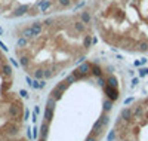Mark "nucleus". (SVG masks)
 <instances>
[{
	"instance_id": "nucleus-1",
	"label": "nucleus",
	"mask_w": 148,
	"mask_h": 141,
	"mask_svg": "<svg viewBox=\"0 0 148 141\" xmlns=\"http://www.w3.org/2000/svg\"><path fill=\"white\" fill-rule=\"evenodd\" d=\"M5 132H6V135H9V137H15V135H18V132H19V123H15V122H9V123H6V126H5Z\"/></svg>"
},
{
	"instance_id": "nucleus-2",
	"label": "nucleus",
	"mask_w": 148,
	"mask_h": 141,
	"mask_svg": "<svg viewBox=\"0 0 148 141\" xmlns=\"http://www.w3.org/2000/svg\"><path fill=\"white\" fill-rule=\"evenodd\" d=\"M104 89V92H105V95H107V98L108 100H111L113 102H116L117 100H119V89H116V88H111V86H105V88H102Z\"/></svg>"
},
{
	"instance_id": "nucleus-3",
	"label": "nucleus",
	"mask_w": 148,
	"mask_h": 141,
	"mask_svg": "<svg viewBox=\"0 0 148 141\" xmlns=\"http://www.w3.org/2000/svg\"><path fill=\"white\" fill-rule=\"evenodd\" d=\"M132 118H133V110H132V107H125V109L120 111V119H121L123 122H130Z\"/></svg>"
},
{
	"instance_id": "nucleus-4",
	"label": "nucleus",
	"mask_w": 148,
	"mask_h": 141,
	"mask_svg": "<svg viewBox=\"0 0 148 141\" xmlns=\"http://www.w3.org/2000/svg\"><path fill=\"white\" fill-rule=\"evenodd\" d=\"M77 70L80 73H83L84 76H90V73H92V64L90 62H82L80 66L77 67Z\"/></svg>"
},
{
	"instance_id": "nucleus-5",
	"label": "nucleus",
	"mask_w": 148,
	"mask_h": 141,
	"mask_svg": "<svg viewBox=\"0 0 148 141\" xmlns=\"http://www.w3.org/2000/svg\"><path fill=\"white\" fill-rule=\"evenodd\" d=\"M28 10H30V6L28 5H19L15 9V12H14V17H24Z\"/></svg>"
},
{
	"instance_id": "nucleus-6",
	"label": "nucleus",
	"mask_w": 148,
	"mask_h": 141,
	"mask_svg": "<svg viewBox=\"0 0 148 141\" xmlns=\"http://www.w3.org/2000/svg\"><path fill=\"white\" fill-rule=\"evenodd\" d=\"M36 5L40 8V10H42V12H46L49 8L52 6V0H40V2H37Z\"/></svg>"
},
{
	"instance_id": "nucleus-7",
	"label": "nucleus",
	"mask_w": 148,
	"mask_h": 141,
	"mask_svg": "<svg viewBox=\"0 0 148 141\" xmlns=\"http://www.w3.org/2000/svg\"><path fill=\"white\" fill-rule=\"evenodd\" d=\"M47 134H49V123L45 120L42 123V126H40V137H42V140H46L47 138Z\"/></svg>"
},
{
	"instance_id": "nucleus-8",
	"label": "nucleus",
	"mask_w": 148,
	"mask_h": 141,
	"mask_svg": "<svg viewBox=\"0 0 148 141\" xmlns=\"http://www.w3.org/2000/svg\"><path fill=\"white\" fill-rule=\"evenodd\" d=\"M31 27L36 31V36H40L42 34V30H43V22L42 21H36V22L31 24Z\"/></svg>"
},
{
	"instance_id": "nucleus-9",
	"label": "nucleus",
	"mask_w": 148,
	"mask_h": 141,
	"mask_svg": "<svg viewBox=\"0 0 148 141\" xmlns=\"http://www.w3.org/2000/svg\"><path fill=\"white\" fill-rule=\"evenodd\" d=\"M62 94H64V92L61 91L59 88H56V86H55V88L52 89V91H51V94H49V95H51L53 100H56V101H58V100H61V98H62Z\"/></svg>"
},
{
	"instance_id": "nucleus-10",
	"label": "nucleus",
	"mask_w": 148,
	"mask_h": 141,
	"mask_svg": "<svg viewBox=\"0 0 148 141\" xmlns=\"http://www.w3.org/2000/svg\"><path fill=\"white\" fill-rule=\"evenodd\" d=\"M53 110L55 109H49V107H46V110H45V120L49 123V122H52L53 120Z\"/></svg>"
},
{
	"instance_id": "nucleus-11",
	"label": "nucleus",
	"mask_w": 148,
	"mask_h": 141,
	"mask_svg": "<svg viewBox=\"0 0 148 141\" xmlns=\"http://www.w3.org/2000/svg\"><path fill=\"white\" fill-rule=\"evenodd\" d=\"M22 37H25V39H33V37H37L36 36V31L33 30V27H28L22 31Z\"/></svg>"
},
{
	"instance_id": "nucleus-12",
	"label": "nucleus",
	"mask_w": 148,
	"mask_h": 141,
	"mask_svg": "<svg viewBox=\"0 0 148 141\" xmlns=\"http://www.w3.org/2000/svg\"><path fill=\"white\" fill-rule=\"evenodd\" d=\"M107 85L108 86H111V88H116V89H119V83H117V77L114 74H111L110 77L107 79Z\"/></svg>"
},
{
	"instance_id": "nucleus-13",
	"label": "nucleus",
	"mask_w": 148,
	"mask_h": 141,
	"mask_svg": "<svg viewBox=\"0 0 148 141\" xmlns=\"http://www.w3.org/2000/svg\"><path fill=\"white\" fill-rule=\"evenodd\" d=\"M102 68L98 66V64H92V74L96 76V77H102Z\"/></svg>"
},
{
	"instance_id": "nucleus-14",
	"label": "nucleus",
	"mask_w": 148,
	"mask_h": 141,
	"mask_svg": "<svg viewBox=\"0 0 148 141\" xmlns=\"http://www.w3.org/2000/svg\"><path fill=\"white\" fill-rule=\"evenodd\" d=\"M92 45H93V37L89 36V34L84 36V39H83V48H84V49H89Z\"/></svg>"
},
{
	"instance_id": "nucleus-15",
	"label": "nucleus",
	"mask_w": 148,
	"mask_h": 141,
	"mask_svg": "<svg viewBox=\"0 0 148 141\" xmlns=\"http://www.w3.org/2000/svg\"><path fill=\"white\" fill-rule=\"evenodd\" d=\"M90 19H92V17L88 10H83L80 14V21H83L84 24H90Z\"/></svg>"
},
{
	"instance_id": "nucleus-16",
	"label": "nucleus",
	"mask_w": 148,
	"mask_h": 141,
	"mask_svg": "<svg viewBox=\"0 0 148 141\" xmlns=\"http://www.w3.org/2000/svg\"><path fill=\"white\" fill-rule=\"evenodd\" d=\"M19 64H21V67L28 68V66H30V58H28L27 55H21V57H19Z\"/></svg>"
},
{
	"instance_id": "nucleus-17",
	"label": "nucleus",
	"mask_w": 148,
	"mask_h": 141,
	"mask_svg": "<svg viewBox=\"0 0 148 141\" xmlns=\"http://www.w3.org/2000/svg\"><path fill=\"white\" fill-rule=\"evenodd\" d=\"M74 28H76L77 33H83L84 28H86V24L83 21H76V22H74Z\"/></svg>"
},
{
	"instance_id": "nucleus-18",
	"label": "nucleus",
	"mask_w": 148,
	"mask_h": 141,
	"mask_svg": "<svg viewBox=\"0 0 148 141\" xmlns=\"http://www.w3.org/2000/svg\"><path fill=\"white\" fill-rule=\"evenodd\" d=\"M33 76H34V79L42 80V79H45V70H43V68H37V70L33 73Z\"/></svg>"
},
{
	"instance_id": "nucleus-19",
	"label": "nucleus",
	"mask_w": 148,
	"mask_h": 141,
	"mask_svg": "<svg viewBox=\"0 0 148 141\" xmlns=\"http://www.w3.org/2000/svg\"><path fill=\"white\" fill-rule=\"evenodd\" d=\"M113 104H114V102L113 101H111V100H104V102H102V107H104V111H110L111 109H113Z\"/></svg>"
},
{
	"instance_id": "nucleus-20",
	"label": "nucleus",
	"mask_w": 148,
	"mask_h": 141,
	"mask_svg": "<svg viewBox=\"0 0 148 141\" xmlns=\"http://www.w3.org/2000/svg\"><path fill=\"white\" fill-rule=\"evenodd\" d=\"M28 45V39H25V37H19V39L16 40V48H25Z\"/></svg>"
},
{
	"instance_id": "nucleus-21",
	"label": "nucleus",
	"mask_w": 148,
	"mask_h": 141,
	"mask_svg": "<svg viewBox=\"0 0 148 141\" xmlns=\"http://www.w3.org/2000/svg\"><path fill=\"white\" fill-rule=\"evenodd\" d=\"M71 74L74 76V79H76V80H83V79H86V77H88V76H84L83 73H80V71H79L77 68L74 70V71H73Z\"/></svg>"
},
{
	"instance_id": "nucleus-22",
	"label": "nucleus",
	"mask_w": 148,
	"mask_h": 141,
	"mask_svg": "<svg viewBox=\"0 0 148 141\" xmlns=\"http://www.w3.org/2000/svg\"><path fill=\"white\" fill-rule=\"evenodd\" d=\"M2 70H3V73H5L6 77H10V76H12V67L9 66V64H3Z\"/></svg>"
},
{
	"instance_id": "nucleus-23",
	"label": "nucleus",
	"mask_w": 148,
	"mask_h": 141,
	"mask_svg": "<svg viewBox=\"0 0 148 141\" xmlns=\"http://www.w3.org/2000/svg\"><path fill=\"white\" fill-rule=\"evenodd\" d=\"M53 76H55V73H53V70H52V68H45V80L52 79Z\"/></svg>"
},
{
	"instance_id": "nucleus-24",
	"label": "nucleus",
	"mask_w": 148,
	"mask_h": 141,
	"mask_svg": "<svg viewBox=\"0 0 148 141\" xmlns=\"http://www.w3.org/2000/svg\"><path fill=\"white\" fill-rule=\"evenodd\" d=\"M68 86H70V83H68V82H67V80H65V79H64V80H62V82H59V83H58V85H56V88H59V89H61V91H62V92H64V91H65V89H67V88H68Z\"/></svg>"
},
{
	"instance_id": "nucleus-25",
	"label": "nucleus",
	"mask_w": 148,
	"mask_h": 141,
	"mask_svg": "<svg viewBox=\"0 0 148 141\" xmlns=\"http://www.w3.org/2000/svg\"><path fill=\"white\" fill-rule=\"evenodd\" d=\"M55 104H56V100H53L52 97H49V98H47V102H46V106H47L49 109H55Z\"/></svg>"
},
{
	"instance_id": "nucleus-26",
	"label": "nucleus",
	"mask_w": 148,
	"mask_h": 141,
	"mask_svg": "<svg viewBox=\"0 0 148 141\" xmlns=\"http://www.w3.org/2000/svg\"><path fill=\"white\" fill-rule=\"evenodd\" d=\"M101 119H102V125H104V126H108V123H110V116L107 114V111H104V114L101 116Z\"/></svg>"
},
{
	"instance_id": "nucleus-27",
	"label": "nucleus",
	"mask_w": 148,
	"mask_h": 141,
	"mask_svg": "<svg viewBox=\"0 0 148 141\" xmlns=\"http://www.w3.org/2000/svg\"><path fill=\"white\" fill-rule=\"evenodd\" d=\"M58 3L62 8H70L71 6V0H58Z\"/></svg>"
},
{
	"instance_id": "nucleus-28",
	"label": "nucleus",
	"mask_w": 148,
	"mask_h": 141,
	"mask_svg": "<svg viewBox=\"0 0 148 141\" xmlns=\"http://www.w3.org/2000/svg\"><path fill=\"white\" fill-rule=\"evenodd\" d=\"M116 135H117V132L113 129V131H110V134H108V137H107V141H113L114 138H116Z\"/></svg>"
},
{
	"instance_id": "nucleus-29",
	"label": "nucleus",
	"mask_w": 148,
	"mask_h": 141,
	"mask_svg": "<svg viewBox=\"0 0 148 141\" xmlns=\"http://www.w3.org/2000/svg\"><path fill=\"white\" fill-rule=\"evenodd\" d=\"M98 85H99L101 88H105L107 86V80L104 77H98Z\"/></svg>"
},
{
	"instance_id": "nucleus-30",
	"label": "nucleus",
	"mask_w": 148,
	"mask_h": 141,
	"mask_svg": "<svg viewBox=\"0 0 148 141\" xmlns=\"http://www.w3.org/2000/svg\"><path fill=\"white\" fill-rule=\"evenodd\" d=\"M40 135V131H39V128L37 126H34V129H33V138H37Z\"/></svg>"
},
{
	"instance_id": "nucleus-31",
	"label": "nucleus",
	"mask_w": 148,
	"mask_h": 141,
	"mask_svg": "<svg viewBox=\"0 0 148 141\" xmlns=\"http://www.w3.org/2000/svg\"><path fill=\"white\" fill-rule=\"evenodd\" d=\"M19 95L22 97V98H28L30 95H28V92L25 91V89H21V91H19Z\"/></svg>"
},
{
	"instance_id": "nucleus-32",
	"label": "nucleus",
	"mask_w": 148,
	"mask_h": 141,
	"mask_svg": "<svg viewBox=\"0 0 148 141\" xmlns=\"http://www.w3.org/2000/svg\"><path fill=\"white\" fill-rule=\"evenodd\" d=\"M31 88H33V89H39V88H40V80L36 79V80L33 82V86H31Z\"/></svg>"
},
{
	"instance_id": "nucleus-33",
	"label": "nucleus",
	"mask_w": 148,
	"mask_h": 141,
	"mask_svg": "<svg viewBox=\"0 0 148 141\" xmlns=\"http://www.w3.org/2000/svg\"><path fill=\"white\" fill-rule=\"evenodd\" d=\"M25 82H27V85H28V86L31 88V86H33V82H34V80H33V79L30 77V76H27V77H25Z\"/></svg>"
},
{
	"instance_id": "nucleus-34",
	"label": "nucleus",
	"mask_w": 148,
	"mask_h": 141,
	"mask_svg": "<svg viewBox=\"0 0 148 141\" xmlns=\"http://www.w3.org/2000/svg\"><path fill=\"white\" fill-rule=\"evenodd\" d=\"M28 118H30V110L25 109V110H24V120H27Z\"/></svg>"
},
{
	"instance_id": "nucleus-35",
	"label": "nucleus",
	"mask_w": 148,
	"mask_h": 141,
	"mask_svg": "<svg viewBox=\"0 0 148 141\" xmlns=\"http://www.w3.org/2000/svg\"><path fill=\"white\" fill-rule=\"evenodd\" d=\"M10 64H12V66H14V67H16V68H18V67L21 66V64H19V62H16V61H15L14 58H10Z\"/></svg>"
},
{
	"instance_id": "nucleus-36",
	"label": "nucleus",
	"mask_w": 148,
	"mask_h": 141,
	"mask_svg": "<svg viewBox=\"0 0 148 141\" xmlns=\"http://www.w3.org/2000/svg\"><path fill=\"white\" fill-rule=\"evenodd\" d=\"M138 83H139V79H138V77H133V79H132V88H135Z\"/></svg>"
},
{
	"instance_id": "nucleus-37",
	"label": "nucleus",
	"mask_w": 148,
	"mask_h": 141,
	"mask_svg": "<svg viewBox=\"0 0 148 141\" xmlns=\"http://www.w3.org/2000/svg\"><path fill=\"white\" fill-rule=\"evenodd\" d=\"M145 74H148V68H141L139 70V76L142 77V76H145Z\"/></svg>"
},
{
	"instance_id": "nucleus-38",
	"label": "nucleus",
	"mask_w": 148,
	"mask_h": 141,
	"mask_svg": "<svg viewBox=\"0 0 148 141\" xmlns=\"http://www.w3.org/2000/svg\"><path fill=\"white\" fill-rule=\"evenodd\" d=\"M43 24H45V25H52V24H53V18H47Z\"/></svg>"
},
{
	"instance_id": "nucleus-39",
	"label": "nucleus",
	"mask_w": 148,
	"mask_h": 141,
	"mask_svg": "<svg viewBox=\"0 0 148 141\" xmlns=\"http://www.w3.org/2000/svg\"><path fill=\"white\" fill-rule=\"evenodd\" d=\"M65 80H67V82H68V83H73V82H74V80H76V79H74V76H73V74H71V76H68V77H65Z\"/></svg>"
},
{
	"instance_id": "nucleus-40",
	"label": "nucleus",
	"mask_w": 148,
	"mask_h": 141,
	"mask_svg": "<svg viewBox=\"0 0 148 141\" xmlns=\"http://www.w3.org/2000/svg\"><path fill=\"white\" fill-rule=\"evenodd\" d=\"M135 101V98L133 97H130V98H127V100H125V106H127V104H130V102H133Z\"/></svg>"
},
{
	"instance_id": "nucleus-41",
	"label": "nucleus",
	"mask_w": 148,
	"mask_h": 141,
	"mask_svg": "<svg viewBox=\"0 0 148 141\" xmlns=\"http://www.w3.org/2000/svg\"><path fill=\"white\" fill-rule=\"evenodd\" d=\"M0 48H2V49L5 50V52H8V50H9V49H8V46H6L3 42H0Z\"/></svg>"
},
{
	"instance_id": "nucleus-42",
	"label": "nucleus",
	"mask_w": 148,
	"mask_h": 141,
	"mask_svg": "<svg viewBox=\"0 0 148 141\" xmlns=\"http://www.w3.org/2000/svg\"><path fill=\"white\" fill-rule=\"evenodd\" d=\"M84 59H86V58H84V55L79 57V58H77V64H82V62H84Z\"/></svg>"
},
{
	"instance_id": "nucleus-43",
	"label": "nucleus",
	"mask_w": 148,
	"mask_h": 141,
	"mask_svg": "<svg viewBox=\"0 0 148 141\" xmlns=\"http://www.w3.org/2000/svg\"><path fill=\"white\" fill-rule=\"evenodd\" d=\"M83 6H84V2H80L76 8H74V10H77V9H80V8H83Z\"/></svg>"
},
{
	"instance_id": "nucleus-44",
	"label": "nucleus",
	"mask_w": 148,
	"mask_h": 141,
	"mask_svg": "<svg viewBox=\"0 0 148 141\" xmlns=\"http://www.w3.org/2000/svg\"><path fill=\"white\" fill-rule=\"evenodd\" d=\"M107 70H108V71H110V73H111V74H113V73H114V70H116V68H114V67H113V66H108V67H107Z\"/></svg>"
},
{
	"instance_id": "nucleus-45",
	"label": "nucleus",
	"mask_w": 148,
	"mask_h": 141,
	"mask_svg": "<svg viewBox=\"0 0 148 141\" xmlns=\"http://www.w3.org/2000/svg\"><path fill=\"white\" fill-rule=\"evenodd\" d=\"M34 113H36V114H40V107H39V106L34 107Z\"/></svg>"
},
{
	"instance_id": "nucleus-46",
	"label": "nucleus",
	"mask_w": 148,
	"mask_h": 141,
	"mask_svg": "<svg viewBox=\"0 0 148 141\" xmlns=\"http://www.w3.org/2000/svg\"><path fill=\"white\" fill-rule=\"evenodd\" d=\"M45 86H46V80H40V88L39 89H43Z\"/></svg>"
},
{
	"instance_id": "nucleus-47",
	"label": "nucleus",
	"mask_w": 148,
	"mask_h": 141,
	"mask_svg": "<svg viewBox=\"0 0 148 141\" xmlns=\"http://www.w3.org/2000/svg\"><path fill=\"white\" fill-rule=\"evenodd\" d=\"M141 64H142V61H135V67H139Z\"/></svg>"
},
{
	"instance_id": "nucleus-48",
	"label": "nucleus",
	"mask_w": 148,
	"mask_h": 141,
	"mask_svg": "<svg viewBox=\"0 0 148 141\" xmlns=\"http://www.w3.org/2000/svg\"><path fill=\"white\" fill-rule=\"evenodd\" d=\"M31 120H33V122H34V123H36V122H37V114H36V113H34V114H33V119H31Z\"/></svg>"
},
{
	"instance_id": "nucleus-49",
	"label": "nucleus",
	"mask_w": 148,
	"mask_h": 141,
	"mask_svg": "<svg viewBox=\"0 0 148 141\" xmlns=\"http://www.w3.org/2000/svg\"><path fill=\"white\" fill-rule=\"evenodd\" d=\"M86 141H96V138H93V137H89V138L86 140Z\"/></svg>"
},
{
	"instance_id": "nucleus-50",
	"label": "nucleus",
	"mask_w": 148,
	"mask_h": 141,
	"mask_svg": "<svg viewBox=\"0 0 148 141\" xmlns=\"http://www.w3.org/2000/svg\"><path fill=\"white\" fill-rule=\"evenodd\" d=\"M3 58V55H2V52H0V59H2Z\"/></svg>"
},
{
	"instance_id": "nucleus-51",
	"label": "nucleus",
	"mask_w": 148,
	"mask_h": 141,
	"mask_svg": "<svg viewBox=\"0 0 148 141\" xmlns=\"http://www.w3.org/2000/svg\"><path fill=\"white\" fill-rule=\"evenodd\" d=\"M40 141H46V140H42V138H40Z\"/></svg>"
},
{
	"instance_id": "nucleus-52",
	"label": "nucleus",
	"mask_w": 148,
	"mask_h": 141,
	"mask_svg": "<svg viewBox=\"0 0 148 141\" xmlns=\"http://www.w3.org/2000/svg\"><path fill=\"white\" fill-rule=\"evenodd\" d=\"M2 34H3V33H2V31H0V36H2Z\"/></svg>"
}]
</instances>
